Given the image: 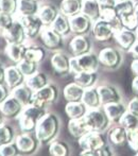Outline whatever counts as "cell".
<instances>
[{"instance_id": "7", "label": "cell", "mask_w": 138, "mask_h": 156, "mask_svg": "<svg viewBox=\"0 0 138 156\" xmlns=\"http://www.w3.org/2000/svg\"><path fill=\"white\" fill-rule=\"evenodd\" d=\"M114 38H115V41H117V44L120 46V48L122 50L128 52L133 47V45L138 41L136 32L126 29L123 27H119L115 30Z\"/></svg>"}, {"instance_id": "13", "label": "cell", "mask_w": 138, "mask_h": 156, "mask_svg": "<svg viewBox=\"0 0 138 156\" xmlns=\"http://www.w3.org/2000/svg\"><path fill=\"white\" fill-rule=\"evenodd\" d=\"M103 109L106 113L107 117L109 118L111 122H114V123H119L124 114L128 112V107L122 102L105 104L103 105Z\"/></svg>"}, {"instance_id": "25", "label": "cell", "mask_w": 138, "mask_h": 156, "mask_svg": "<svg viewBox=\"0 0 138 156\" xmlns=\"http://www.w3.org/2000/svg\"><path fill=\"white\" fill-rule=\"evenodd\" d=\"M98 80V74L97 72H79V73H74V83L80 85L84 89L90 88L94 87Z\"/></svg>"}, {"instance_id": "21", "label": "cell", "mask_w": 138, "mask_h": 156, "mask_svg": "<svg viewBox=\"0 0 138 156\" xmlns=\"http://www.w3.org/2000/svg\"><path fill=\"white\" fill-rule=\"evenodd\" d=\"M81 13L89 17L93 21H97L98 19H100L101 6H100L98 0H82Z\"/></svg>"}, {"instance_id": "44", "label": "cell", "mask_w": 138, "mask_h": 156, "mask_svg": "<svg viewBox=\"0 0 138 156\" xmlns=\"http://www.w3.org/2000/svg\"><path fill=\"white\" fill-rule=\"evenodd\" d=\"M128 144L135 152H138V126L128 131Z\"/></svg>"}, {"instance_id": "29", "label": "cell", "mask_w": 138, "mask_h": 156, "mask_svg": "<svg viewBox=\"0 0 138 156\" xmlns=\"http://www.w3.org/2000/svg\"><path fill=\"white\" fill-rule=\"evenodd\" d=\"M61 11L67 17L74 16L82 11V0H63L61 2Z\"/></svg>"}, {"instance_id": "8", "label": "cell", "mask_w": 138, "mask_h": 156, "mask_svg": "<svg viewBox=\"0 0 138 156\" xmlns=\"http://www.w3.org/2000/svg\"><path fill=\"white\" fill-rule=\"evenodd\" d=\"M100 64L109 69H116L120 66L122 62V55L118 50L111 47H106L100 51L99 55Z\"/></svg>"}, {"instance_id": "47", "label": "cell", "mask_w": 138, "mask_h": 156, "mask_svg": "<svg viewBox=\"0 0 138 156\" xmlns=\"http://www.w3.org/2000/svg\"><path fill=\"white\" fill-rule=\"evenodd\" d=\"M128 111L138 116V98L134 97V99H132L130 101V103L128 105Z\"/></svg>"}, {"instance_id": "16", "label": "cell", "mask_w": 138, "mask_h": 156, "mask_svg": "<svg viewBox=\"0 0 138 156\" xmlns=\"http://www.w3.org/2000/svg\"><path fill=\"white\" fill-rule=\"evenodd\" d=\"M20 23L23 25L26 35L33 37L37 34L41 29V20L38 16L35 15H29V16H21Z\"/></svg>"}, {"instance_id": "10", "label": "cell", "mask_w": 138, "mask_h": 156, "mask_svg": "<svg viewBox=\"0 0 138 156\" xmlns=\"http://www.w3.org/2000/svg\"><path fill=\"white\" fill-rule=\"evenodd\" d=\"M91 23L93 20L83 13H79L74 16L69 17L70 30L78 35H83L88 32L91 28Z\"/></svg>"}, {"instance_id": "31", "label": "cell", "mask_w": 138, "mask_h": 156, "mask_svg": "<svg viewBox=\"0 0 138 156\" xmlns=\"http://www.w3.org/2000/svg\"><path fill=\"white\" fill-rule=\"evenodd\" d=\"M51 28L58 33V34H67L70 30V23L69 18L64 14H58L54 21L51 23Z\"/></svg>"}, {"instance_id": "1", "label": "cell", "mask_w": 138, "mask_h": 156, "mask_svg": "<svg viewBox=\"0 0 138 156\" xmlns=\"http://www.w3.org/2000/svg\"><path fill=\"white\" fill-rule=\"evenodd\" d=\"M60 129V120L58 116L51 113H46L39 119L35 129V136L41 144H49L53 141Z\"/></svg>"}, {"instance_id": "53", "label": "cell", "mask_w": 138, "mask_h": 156, "mask_svg": "<svg viewBox=\"0 0 138 156\" xmlns=\"http://www.w3.org/2000/svg\"><path fill=\"white\" fill-rule=\"evenodd\" d=\"M80 156H101L99 150L96 151H88V150H82Z\"/></svg>"}, {"instance_id": "48", "label": "cell", "mask_w": 138, "mask_h": 156, "mask_svg": "<svg viewBox=\"0 0 138 156\" xmlns=\"http://www.w3.org/2000/svg\"><path fill=\"white\" fill-rule=\"evenodd\" d=\"M101 9L104 8H115L117 4V0H98Z\"/></svg>"}, {"instance_id": "12", "label": "cell", "mask_w": 138, "mask_h": 156, "mask_svg": "<svg viewBox=\"0 0 138 156\" xmlns=\"http://www.w3.org/2000/svg\"><path fill=\"white\" fill-rule=\"evenodd\" d=\"M37 140L36 136L33 137L30 134L26 133L23 135H19L16 137V144L17 148H18L19 152L23 153V154H32L35 152V150L37 149Z\"/></svg>"}, {"instance_id": "45", "label": "cell", "mask_w": 138, "mask_h": 156, "mask_svg": "<svg viewBox=\"0 0 138 156\" xmlns=\"http://www.w3.org/2000/svg\"><path fill=\"white\" fill-rule=\"evenodd\" d=\"M16 10L15 0H0V13L12 14Z\"/></svg>"}, {"instance_id": "27", "label": "cell", "mask_w": 138, "mask_h": 156, "mask_svg": "<svg viewBox=\"0 0 138 156\" xmlns=\"http://www.w3.org/2000/svg\"><path fill=\"white\" fill-rule=\"evenodd\" d=\"M85 89L76 83H69L64 88V97L68 102H80L82 101Z\"/></svg>"}, {"instance_id": "38", "label": "cell", "mask_w": 138, "mask_h": 156, "mask_svg": "<svg viewBox=\"0 0 138 156\" xmlns=\"http://www.w3.org/2000/svg\"><path fill=\"white\" fill-rule=\"evenodd\" d=\"M14 139V131L8 124H0V146L13 142Z\"/></svg>"}, {"instance_id": "26", "label": "cell", "mask_w": 138, "mask_h": 156, "mask_svg": "<svg viewBox=\"0 0 138 156\" xmlns=\"http://www.w3.org/2000/svg\"><path fill=\"white\" fill-rule=\"evenodd\" d=\"M23 74L19 70L18 67L15 66H10L5 69V82L8 86L15 88V87L21 85L23 81Z\"/></svg>"}, {"instance_id": "54", "label": "cell", "mask_w": 138, "mask_h": 156, "mask_svg": "<svg viewBox=\"0 0 138 156\" xmlns=\"http://www.w3.org/2000/svg\"><path fill=\"white\" fill-rule=\"evenodd\" d=\"M131 71L134 76H138V60H133L131 63Z\"/></svg>"}, {"instance_id": "28", "label": "cell", "mask_w": 138, "mask_h": 156, "mask_svg": "<svg viewBox=\"0 0 138 156\" xmlns=\"http://www.w3.org/2000/svg\"><path fill=\"white\" fill-rule=\"evenodd\" d=\"M33 94L34 91L28 85H19L15 87L12 91V96L15 97L19 102H21L23 106H27L31 103Z\"/></svg>"}, {"instance_id": "37", "label": "cell", "mask_w": 138, "mask_h": 156, "mask_svg": "<svg viewBox=\"0 0 138 156\" xmlns=\"http://www.w3.org/2000/svg\"><path fill=\"white\" fill-rule=\"evenodd\" d=\"M37 10V4L35 0H19L18 1V12L21 16L34 15Z\"/></svg>"}, {"instance_id": "32", "label": "cell", "mask_w": 138, "mask_h": 156, "mask_svg": "<svg viewBox=\"0 0 138 156\" xmlns=\"http://www.w3.org/2000/svg\"><path fill=\"white\" fill-rule=\"evenodd\" d=\"M48 84L47 78L44 73H34L32 76H28L26 80V85L30 87L33 91H37L41 88L45 87Z\"/></svg>"}, {"instance_id": "20", "label": "cell", "mask_w": 138, "mask_h": 156, "mask_svg": "<svg viewBox=\"0 0 138 156\" xmlns=\"http://www.w3.org/2000/svg\"><path fill=\"white\" fill-rule=\"evenodd\" d=\"M51 64L54 71L58 74H67L70 71V60L64 53L58 52L51 58Z\"/></svg>"}, {"instance_id": "41", "label": "cell", "mask_w": 138, "mask_h": 156, "mask_svg": "<svg viewBox=\"0 0 138 156\" xmlns=\"http://www.w3.org/2000/svg\"><path fill=\"white\" fill-rule=\"evenodd\" d=\"M44 55H45V53H44V50L41 49V48L32 47V48H29V49L26 50L25 58L31 61V62L37 63V62H41V61L43 60Z\"/></svg>"}, {"instance_id": "55", "label": "cell", "mask_w": 138, "mask_h": 156, "mask_svg": "<svg viewBox=\"0 0 138 156\" xmlns=\"http://www.w3.org/2000/svg\"><path fill=\"white\" fill-rule=\"evenodd\" d=\"M4 80H5V70L0 68V84H2Z\"/></svg>"}, {"instance_id": "35", "label": "cell", "mask_w": 138, "mask_h": 156, "mask_svg": "<svg viewBox=\"0 0 138 156\" xmlns=\"http://www.w3.org/2000/svg\"><path fill=\"white\" fill-rule=\"evenodd\" d=\"M58 12H56V9L52 5H44L39 10L38 17L41 18V23H45V25H50L54 21V19L58 16Z\"/></svg>"}, {"instance_id": "39", "label": "cell", "mask_w": 138, "mask_h": 156, "mask_svg": "<svg viewBox=\"0 0 138 156\" xmlns=\"http://www.w3.org/2000/svg\"><path fill=\"white\" fill-rule=\"evenodd\" d=\"M119 124L121 126H123L124 129H126L128 131L129 129H135V127L138 126V116L128 111L124 114L123 117L121 118Z\"/></svg>"}, {"instance_id": "4", "label": "cell", "mask_w": 138, "mask_h": 156, "mask_svg": "<svg viewBox=\"0 0 138 156\" xmlns=\"http://www.w3.org/2000/svg\"><path fill=\"white\" fill-rule=\"evenodd\" d=\"M87 123L91 131H98V132H103L108 127L111 120L107 117L106 113L103 108H93L88 109L86 116H85Z\"/></svg>"}, {"instance_id": "57", "label": "cell", "mask_w": 138, "mask_h": 156, "mask_svg": "<svg viewBox=\"0 0 138 156\" xmlns=\"http://www.w3.org/2000/svg\"><path fill=\"white\" fill-rule=\"evenodd\" d=\"M1 121H2V118H1V115H0V124H1Z\"/></svg>"}, {"instance_id": "58", "label": "cell", "mask_w": 138, "mask_h": 156, "mask_svg": "<svg viewBox=\"0 0 138 156\" xmlns=\"http://www.w3.org/2000/svg\"><path fill=\"white\" fill-rule=\"evenodd\" d=\"M135 32H136V34H137V37H138V28H137V29H136V31H135Z\"/></svg>"}, {"instance_id": "33", "label": "cell", "mask_w": 138, "mask_h": 156, "mask_svg": "<svg viewBox=\"0 0 138 156\" xmlns=\"http://www.w3.org/2000/svg\"><path fill=\"white\" fill-rule=\"evenodd\" d=\"M100 19L114 25L116 28L121 27L119 20V15L116 10V8H104L101 9V14H100Z\"/></svg>"}, {"instance_id": "6", "label": "cell", "mask_w": 138, "mask_h": 156, "mask_svg": "<svg viewBox=\"0 0 138 156\" xmlns=\"http://www.w3.org/2000/svg\"><path fill=\"white\" fill-rule=\"evenodd\" d=\"M79 144L82 150L96 151L104 147L106 144V140L102 132L90 131L79 139Z\"/></svg>"}, {"instance_id": "23", "label": "cell", "mask_w": 138, "mask_h": 156, "mask_svg": "<svg viewBox=\"0 0 138 156\" xmlns=\"http://www.w3.org/2000/svg\"><path fill=\"white\" fill-rule=\"evenodd\" d=\"M65 111L70 119H80L86 116L88 108L82 101H80V102H68L65 107Z\"/></svg>"}, {"instance_id": "59", "label": "cell", "mask_w": 138, "mask_h": 156, "mask_svg": "<svg viewBox=\"0 0 138 156\" xmlns=\"http://www.w3.org/2000/svg\"><path fill=\"white\" fill-rule=\"evenodd\" d=\"M119 1H123V0H117V2H119Z\"/></svg>"}, {"instance_id": "19", "label": "cell", "mask_w": 138, "mask_h": 156, "mask_svg": "<svg viewBox=\"0 0 138 156\" xmlns=\"http://www.w3.org/2000/svg\"><path fill=\"white\" fill-rule=\"evenodd\" d=\"M82 102L87 106L88 109L93 108H99L102 105L101 102V97H100L98 87H90V88H86L84 91L82 98Z\"/></svg>"}, {"instance_id": "52", "label": "cell", "mask_w": 138, "mask_h": 156, "mask_svg": "<svg viewBox=\"0 0 138 156\" xmlns=\"http://www.w3.org/2000/svg\"><path fill=\"white\" fill-rule=\"evenodd\" d=\"M129 52H130V54L134 60H138V41L133 45V47L131 48Z\"/></svg>"}, {"instance_id": "22", "label": "cell", "mask_w": 138, "mask_h": 156, "mask_svg": "<svg viewBox=\"0 0 138 156\" xmlns=\"http://www.w3.org/2000/svg\"><path fill=\"white\" fill-rule=\"evenodd\" d=\"M108 140L117 147H123L128 144V129L123 126H115L108 132Z\"/></svg>"}, {"instance_id": "42", "label": "cell", "mask_w": 138, "mask_h": 156, "mask_svg": "<svg viewBox=\"0 0 138 156\" xmlns=\"http://www.w3.org/2000/svg\"><path fill=\"white\" fill-rule=\"evenodd\" d=\"M135 2L133 0H123V1H119L116 4V10L118 12V15H123L128 14V13H133L135 10Z\"/></svg>"}, {"instance_id": "51", "label": "cell", "mask_w": 138, "mask_h": 156, "mask_svg": "<svg viewBox=\"0 0 138 156\" xmlns=\"http://www.w3.org/2000/svg\"><path fill=\"white\" fill-rule=\"evenodd\" d=\"M132 93L135 98H138V76H134L132 82Z\"/></svg>"}, {"instance_id": "30", "label": "cell", "mask_w": 138, "mask_h": 156, "mask_svg": "<svg viewBox=\"0 0 138 156\" xmlns=\"http://www.w3.org/2000/svg\"><path fill=\"white\" fill-rule=\"evenodd\" d=\"M26 48L23 44H8L5 47V52L13 62L19 63L25 58Z\"/></svg>"}, {"instance_id": "15", "label": "cell", "mask_w": 138, "mask_h": 156, "mask_svg": "<svg viewBox=\"0 0 138 156\" xmlns=\"http://www.w3.org/2000/svg\"><path fill=\"white\" fill-rule=\"evenodd\" d=\"M100 97H101L102 105L109 104V103L121 102V94L116 87L111 85H101L98 87Z\"/></svg>"}, {"instance_id": "43", "label": "cell", "mask_w": 138, "mask_h": 156, "mask_svg": "<svg viewBox=\"0 0 138 156\" xmlns=\"http://www.w3.org/2000/svg\"><path fill=\"white\" fill-rule=\"evenodd\" d=\"M18 154L19 150L14 142L0 146V156H18Z\"/></svg>"}, {"instance_id": "49", "label": "cell", "mask_w": 138, "mask_h": 156, "mask_svg": "<svg viewBox=\"0 0 138 156\" xmlns=\"http://www.w3.org/2000/svg\"><path fill=\"white\" fill-rule=\"evenodd\" d=\"M9 97L8 94V89H6L5 86H3L2 84H0V104L5 100L6 98Z\"/></svg>"}, {"instance_id": "18", "label": "cell", "mask_w": 138, "mask_h": 156, "mask_svg": "<svg viewBox=\"0 0 138 156\" xmlns=\"http://www.w3.org/2000/svg\"><path fill=\"white\" fill-rule=\"evenodd\" d=\"M25 34V30L20 23H13V25L3 32L4 38L8 44H21Z\"/></svg>"}, {"instance_id": "46", "label": "cell", "mask_w": 138, "mask_h": 156, "mask_svg": "<svg viewBox=\"0 0 138 156\" xmlns=\"http://www.w3.org/2000/svg\"><path fill=\"white\" fill-rule=\"evenodd\" d=\"M13 19L10 14H5V13H0V29L4 30L9 29L11 26L13 25Z\"/></svg>"}, {"instance_id": "2", "label": "cell", "mask_w": 138, "mask_h": 156, "mask_svg": "<svg viewBox=\"0 0 138 156\" xmlns=\"http://www.w3.org/2000/svg\"><path fill=\"white\" fill-rule=\"evenodd\" d=\"M45 114L46 112L41 107H37L32 104L25 106L19 115V124H20L21 129L26 133L35 131L39 119Z\"/></svg>"}, {"instance_id": "56", "label": "cell", "mask_w": 138, "mask_h": 156, "mask_svg": "<svg viewBox=\"0 0 138 156\" xmlns=\"http://www.w3.org/2000/svg\"><path fill=\"white\" fill-rule=\"evenodd\" d=\"M134 13H135V15H136V17H137V19H138V2L136 4H135V10H134Z\"/></svg>"}, {"instance_id": "14", "label": "cell", "mask_w": 138, "mask_h": 156, "mask_svg": "<svg viewBox=\"0 0 138 156\" xmlns=\"http://www.w3.org/2000/svg\"><path fill=\"white\" fill-rule=\"evenodd\" d=\"M68 131L72 137L79 140L85 134L90 132L91 129L89 127V125L84 117L80 118V119H70V121L68 122Z\"/></svg>"}, {"instance_id": "5", "label": "cell", "mask_w": 138, "mask_h": 156, "mask_svg": "<svg viewBox=\"0 0 138 156\" xmlns=\"http://www.w3.org/2000/svg\"><path fill=\"white\" fill-rule=\"evenodd\" d=\"M58 89L56 88V86H54L52 84H47L45 87L41 88L39 90L34 91L30 104L44 108V106L46 104L53 103L58 99Z\"/></svg>"}, {"instance_id": "24", "label": "cell", "mask_w": 138, "mask_h": 156, "mask_svg": "<svg viewBox=\"0 0 138 156\" xmlns=\"http://www.w3.org/2000/svg\"><path fill=\"white\" fill-rule=\"evenodd\" d=\"M41 39L45 43V45L48 48H58L62 44V37L61 34H58L56 31H54L53 29H48V28H44L41 30Z\"/></svg>"}, {"instance_id": "40", "label": "cell", "mask_w": 138, "mask_h": 156, "mask_svg": "<svg viewBox=\"0 0 138 156\" xmlns=\"http://www.w3.org/2000/svg\"><path fill=\"white\" fill-rule=\"evenodd\" d=\"M17 67L19 68L21 73H23L25 76H32V74H34L35 71H36V63L31 62V61L27 60V58L21 60L20 62L18 63Z\"/></svg>"}, {"instance_id": "3", "label": "cell", "mask_w": 138, "mask_h": 156, "mask_svg": "<svg viewBox=\"0 0 138 156\" xmlns=\"http://www.w3.org/2000/svg\"><path fill=\"white\" fill-rule=\"evenodd\" d=\"M99 58L94 53H85L80 56H74L70 60V69L74 73L87 71V72H97L99 67Z\"/></svg>"}, {"instance_id": "9", "label": "cell", "mask_w": 138, "mask_h": 156, "mask_svg": "<svg viewBox=\"0 0 138 156\" xmlns=\"http://www.w3.org/2000/svg\"><path fill=\"white\" fill-rule=\"evenodd\" d=\"M117 28L111 23L104 21L102 19H98L93 26V34L97 41H107L114 38V33Z\"/></svg>"}, {"instance_id": "11", "label": "cell", "mask_w": 138, "mask_h": 156, "mask_svg": "<svg viewBox=\"0 0 138 156\" xmlns=\"http://www.w3.org/2000/svg\"><path fill=\"white\" fill-rule=\"evenodd\" d=\"M23 109V105L21 104V102H19L15 97H13L12 94L9 96L3 102L0 104V112L2 113V115H4L5 117H16V116L20 115V113Z\"/></svg>"}, {"instance_id": "17", "label": "cell", "mask_w": 138, "mask_h": 156, "mask_svg": "<svg viewBox=\"0 0 138 156\" xmlns=\"http://www.w3.org/2000/svg\"><path fill=\"white\" fill-rule=\"evenodd\" d=\"M69 48L73 56H80L85 53H88L90 49V43L84 35H76L71 39Z\"/></svg>"}, {"instance_id": "34", "label": "cell", "mask_w": 138, "mask_h": 156, "mask_svg": "<svg viewBox=\"0 0 138 156\" xmlns=\"http://www.w3.org/2000/svg\"><path fill=\"white\" fill-rule=\"evenodd\" d=\"M49 152L51 156H69L70 154L68 144L61 140H53L50 142Z\"/></svg>"}, {"instance_id": "36", "label": "cell", "mask_w": 138, "mask_h": 156, "mask_svg": "<svg viewBox=\"0 0 138 156\" xmlns=\"http://www.w3.org/2000/svg\"><path fill=\"white\" fill-rule=\"evenodd\" d=\"M119 20H120L121 27L126 28V29L132 30V31H136V29L138 28V19H137V17L134 12L120 15Z\"/></svg>"}, {"instance_id": "50", "label": "cell", "mask_w": 138, "mask_h": 156, "mask_svg": "<svg viewBox=\"0 0 138 156\" xmlns=\"http://www.w3.org/2000/svg\"><path fill=\"white\" fill-rule=\"evenodd\" d=\"M99 152H100V155L101 156H114L111 148H109L107 144H105L104 147H102L101 149H99Z\"/></svg>"}]
</instances>
